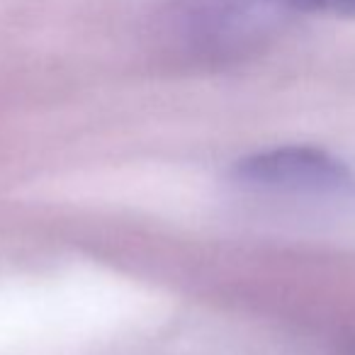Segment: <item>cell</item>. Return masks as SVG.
Returning <instances> with one entry per match:
<instances>
[{"label":"cell","mask_w":355,"mask_h":355,"mask_svg":"<svg viewBox=\"0 0 355 355\" xmlns=\"http://www.w3.org/2000/svg\"><path fill=\"white\" fill-rule=\"evenodd\" d=\"M324 10H334L340 15H355V0H326Z\"/></svg>","instance_id":"obj_3"},{"label":"cell","mask_w":355,"mask_h":355,"mask_svg":"<svg viewBox=\"0 0 355 355\" xmlns=\"http://www.w3.org/2000/svg\"><path fill=\"white\" fill-rule=\"evenodd\" d=\"M234 180L261 193L355 205V171L316 146H280L253 153L234 166Z\"/></svg>","instance_id":"obj_1"},{"label":"cell","mask_w":355,"mask_h":355,"mask_svg":"<svg viewBox=\"0 0 355 355\" xmlns=\"http://www.w3.org/2000/svg\"><path fill=\"white\" fill-rule=\"evenodd\" d=\"M188 15L224 35L258 37L309 12L324 10L326 0H183Z\"/></svg>","instance_id":"obj_2"}]
</instances>
